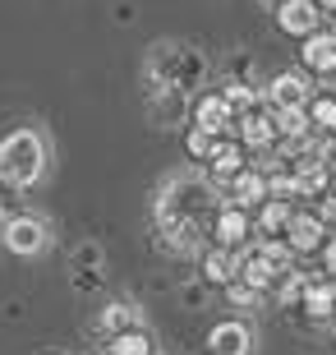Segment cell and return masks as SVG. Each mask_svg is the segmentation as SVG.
Returning a JSON list of instances; mask_svg holds the SVG:
<instances>
[{
  "mask_svg": "<svg viewBox=\"0 0 336 355\" xmlns=\"http://www.w3.org/2000/svg\"><path fill=\"white\" fill-rule=\"evenodd\" d=\"M221 184L212 175H175L166 180V189L157 194V226L161 222H189V226H207L217 222V212L226 203H217Z\"/></svg>",
  "mask_w": 336,
  "mask_h": 355,
  "instance_id": "1",
  "label": "cell"
},
{
  "mask_svg": "<svg viewBox=\"0 0 336 355\" xmlns=\"http://www.w3.org/2000/svg\"><path fill=\"white\" fill-rule=\"evenodd\" d=\"M207 79V60L203 51L184 46V42H157L148 51V65H143V83H157V88H170V92H189L203 88Z\"/></svg>",
  "mask_w": 336,
  "mask_h": 355,
  "instance_id": "2",
  "label": "cell"
},
{
  "mask_svg": "<svg viewBox=\"0 0 336 355\" xmlns=\"http://www.w3.org/2000/svg\"><path fill=\"white\" fill-rule=\"evenodd\" d=\"M46 162H51L46 139H42V130H33V125H24V130H14V134L0 139V180L14 184V189H33V184L46 175Z\"/></svg>",
  "mask_w": 336,
  "mask_h": 355,
  "instance_id": "3",
  "label": "cell"
},
{
  "mask_svg": "<svg viewBox=\"0 0 336 355\" xmlns=\"http://www.w3.org/2000/svg\"><path fill=\"white\" fill-rule=\"evenodd\" d=\"M5 250L19 254V259H33V254L46 250V240H51V226L42 222V217H33V212H19V217H10L5 222Z\"/></svg>",
  "mask_w": 336,
  "mask_h": 355,
  "instance_id": "4",
  "label": "cell"
},
{
  "mask_svg": "<svg viewBox=\"0 0 336 355\" xmlns=\"http://www.w3.org/2000/svg\"><path fill=\"white\" fill-rule=\"evenodd\" d=\"M267 102H272V111H309L313 83L304 74H276L267 88Z\"/></svg>",
  "mask_w": 336,
  "mask_h": 355,
  "instance_id": "5",
  "label": "cell"
},
{
  "mask_svg": "<svg viewBox=\"0 0 336 355\" xmlns=\"http://www.w3.org/2000/svg\"><path fill=\"white\" fill-rule=\"evenodd\" d=\"M276 24L285 33H295V37H313L318 24H323V10H318V0H281L276 5Z\"/></svg>",
  "mask_w": 336,
  "mask_h": 355,
  "instance_id": "6",
  "label": "cell"
},
{
  "mask_svg": "<svg viewBox=\"0 0 336 355\" xmlns=\"http://www.w3.org/2000/svg\"><path fill=\"white\" fill-rule=\"evenodd\" d=\"M194 125L221 139V134L231 130V125H240V120H235V111L226 106V97H221V92H207V97H198V102H194Z\"/></svg>",
  "mask_w": 336,
  "mask_h": 355,
  "instance_id": "7",
  "label": "cell"
},
{
  "mask_svg": "<svg viewBox=\"0 0 336 355\" xmlns=\"http://www.w3.org/2000/svg\"><path fill=\"white\" fill-rule=\"evenodd\" d=\"M207 346H212V355H249L254 332H249V323H240V318H226V323H217V328L207 332Z\"/></svg>",
  "mask_w": 336,
  "mask_h": 355,
  "instance_id": "8",
  "label": "cell"
},
{
  "mask_svg": "<svg viewBox=\"0 0 336 355\" xmlns=\"http://www.w3.org/2000/svg\"><path fill=\"white\" fill-rule=\"evenodd\" d=\"M323 217H313V212H295V217H290V226H285V245H290V250L295 254H313V250H323Z\"/></svg>",
  "mask_w": 336,
  "mask_h": 355,
  "instance_id": "9",
  "label": "cell"
},
{
  "mask_svg": "<svg viewBox=\"0 0 336 355\" xmlns=\"http://www.w3.org/2000/svg\"><path fill=\"white\" fill-rule=\"evenodd\" d=\"M97 328H102L106 337H130V332H148V323H143V314L134 304H106L102 318H97Z\"/></svg>",
  "mask_w": 336,
  "mask_h": 355,
  "instance_id": "10",
  "label": "cell"
},
{
  "mask_svg": "<svg viewBox=\"0 0 336 355\" xmlns=\"http://www.w3.org/2000/svg\"><path fill=\"white\" fill-rule=\"evenodd\" d=\"M212 231H217V245H221V250H235V245L249 236V212H245V208H235V203H226V208L217 212Z\"/></svg>",
  "mask_w": 336,
  "mask_h": 355,
  "instance_id": "11",
  "label": "cell"
},
{
  "mask_svg": "<svg viewBox=\"0 0 336 355\" xmlns=\"http://www.w3.org/2000/svg\"><path fill=\"white\" fill-rule=\"evenodd\" d=\"M267 175H263V171H249V166H245V171H240V175H235V180H231V203H235V208H254V203H267Z\"/></svg>",
  "mask_w": 336,
  "mask_h": 355,
  "instance_id": "12",
  "label": "cell"
},
{
  "mask_svg": "<svg viewBox=\"0 0 336 355\" xmlns=\"http://www.w3.org/2000/svg\"><path fill=\"white\" fill-rule=\"evenodd\" d=\"M304 65L318 69V74H336V33H313L304 37Z\"/></svg>",
  "mask_w": 336,
  "mask_h": 355,
  "instance_id": "13",
  "label": "cell"
},
{
  "mask_svg": "<svg viewBox=\"0 0 336 355\" xmlns=\"http://www.w3.org/2000/svg\"><path fill=\"white\" fill-rule=\"evenodd\" d=\"M203 277L212 282V286H231L235 277H240V254H231V250H207L203 254Z\"/></svg>",
  "mask_w": 336,
  "mask_h": 355,
  "instance_id": "14",
  "label": "cell"
},
{
  "mask_svg": "<svg viewBox=\"0 0 336 355\" xmlns=\"http://www.w3.org/2000/svg\"><path fill=\"white\" fill-rule=\"evenodd\" d=\"M240 139H245L249 148H258V153H267L272 144H276V116H245L240 120Z\"/></svg>",
  "mask_w": 336,
  "mask_h": 355,
  "instance_id": "15",
  "label": "cell"
},
{
  "mask_svg": "<svg viewBox=\"0 0 336 355\" xmlns=\"http://www.w3.org/2000/svg\"><path fill=\"white\" fill-rule=\"evenodd\" d=\"M240 171H245V148L221 139L217 153H212V180H217V184H221V180H235Z\"/></svg>",
  "mask_w": 336,
  "mask_h": 355,
  "instance_id": "16",
  "label": "cell"
},
{
  "mask_svg": "<svg viewBox=\"0 0 336 355\" xmlns=\"http://www.w3.org/2000/svg\"><path fill=\"white\" fill-rule=\"evenodd\" d=\"M276 277H281V272H276V268H272L258 250H254V254H240V282H249L254 291H267Z\"/></svg>",
  "mask_w": 336,
  "mask_h": 355,
  "instance_id": "17",
  "label": "cell"
},
{
  "mask_svg": "<svg viewBox=\"0 0 336 355\" xmlns=\"http://www.w3.org/2000/svg\"><path fill=\"white\" fill-rule=\"evenodd\" d=\"M304 309H309V318H327L336 309V286L332 282H309V291H304Z\"/></svg>",
  "mask_w": 336,
  "mask_h": 355,
  "instance_id": "18",
  "label": "cell"
},
{
  "mask_svg": "<svg viewBox=\"0 0 336 355\" xmlns=\"http://www.w3.org/2000/svg\"><path fill=\"white\" fill-rule=\"evenodd\" d=\"M290 217H295V212H290V203L267 198V203H263V212H258V231H263V236H276V231H285V226H290Z\"/></svg>",
  "mask_w": 336,
  "mask_h": 355,
  "instance_id": "19",
  "label": "cell"
},
{
  "mask_svg": "<svg viewBox=\"0 0 336 355\" xmlns=\"http://www.w3.org/2000/svg\"><path fill=\"white\" fill-rule=\"evenodd\" d=\"M309 111H276V134H281L285 144H299V139H309Z\"/></svg>",
  "mask_w": 336,
  "mask_h": 355,
  "instance_id": "20",
  "label": "cell"
},
{
  "mask_svg": "<svg viewBox=\"0 0 336 355\" xmlns=\"http://www.w3.org/2000/svg\"><path fill=\"white\" fill-rule=\"evenodd\" d=\"M226 106L235 111V120H245V116H254V106H258V92L249 88V83H226Z\"/></svg>",
  "mask_w": 336,
  "mask_h": 355,
  "instance_id": "21",
  "label": "cell"
},
{
  "mask_svg": "<svg viewBox=\"0 0 336 355\" xmlns=\"http://www.w3.org/2000/svg\"><path fill=\"white\" fill-rule=\"evenodd\" d=\"M111 355H152V337L148 332H130V337H111L106 346Z\"/></svg>",
  "mask_w": 336,
  "mask_h": 355,
  "instance_id": "22",
  "label": "cell"
},
{
  "mask_svg": "<svg viewBox=\"0 0 336 355\" xmlns=\"http://www.w3.org/2000/svg\"><path fill=\"white\" fill-rule=\"evenodd\" d=\"M258 254H263V259H267V263L272 268H276V272H295V268H290V254H295V250H290V245H285V240H263V245H258Z\"/></svg>",
  "mask_w": 336,
  "mask_h": 355,
  "instance_id": "23",
  "label": "cell"
},
{
  "mask_svg": "<svg viewBox=\"0 0 336 355\" xmlns=\"http://www.w3.org/2000/svg\"><path fill=\"white\" fill-rule=\"evenodd\" d=\"M309 120L318 125V130L336 134V97H313L309 102Z\"/></svg>",
  "mask_w": 336,
  "mask_h": 355,
  "instance_id": "24",
  "label": "cell"
},
{
  "mask_svg": "<svg viewBox=\"0 0 336 355\" xmlns=\"http://www.w3.org/2000/svg\"><path fill=\"white\" fill-rule=\"evenodd\" d=\"M217 144H221L217 134H207V130H198V125H194V130H189V153H194V157L212 162V153H217Z\"/></svg>",
  "mask_w": 336,
  "mask_h": 355,
  "instance_id": "25",
  "label": "cell"
},
{
  "mask_svg": "<svg viewBox=\"0 0 336 355\" xmlns=\"http://www.w3.org/2000/svg\"><path fill=\"white\" fill-rule=\"evenodd\" d=\"M304 291H309V277H304V272H285V282H281V300L285 304L304 300Z\"/></svg>",
  "mask_w": 336,
  "mask_h": 355,
  "instance_id": "26",
  "label": "cell"
},
{
  "mask_svg": "<svg viewBox=\"0 0 336 355\" xmlns=\"http://www.w3.org/2000/svg\"><path fill=\"white\" fill-rule=\"evenodd\" d=\"M78 263H102V254H97V245H83V250H78ZM78 286L88 291V286H97V282H92V272H83V282H78Z\"/></svg>",
  "mask_w": 336,
  "mask_h": 355,
  "instance_id": "27",
  "label": "cell"
},
{
  "mask_svg": "<svg viewBox=\"0 0 336 355\" xmlns=\"http://www.w3.org/2000/svg\"><path fill=\"white\" fill-rule=\"evenodd\" d=\"M226 291H231V300H235V304H254V300H258V291L249 286V282H240V277H235Z\"/></svg>",
  "mask_w": 336,
  "mask_h": 355,
  "instance_id": "28",
  "label": "cell"
},
{
  "mask_svg": "<svg viewBox=\"0 0 336 355\" xmlns=\"http://www.w3.org/2000/svg\"><path fill=\"white\" fill-rule=\"evenodd\" d=\"M318 217H323V226H336V194H327V198H323Z\"/></svg>",
  "mask_w": 336,
  "mask_h": 355,
  "instance_id": "29",
  "label": "cell"
},
{
  "mask_svg": "<svg viewBox=\"0 0 336 355\" xmlns=\"http://www.w3.org/2000/svg\"><path fill=\"white\" fill-rule=\"evenodd\" d=\"M323 166H327V171L336 175V134H332V139L323 144Z\"/></svg>",
  "mask_w": 336,
  "mask_h": 355,
  "instance_id": "30",
  "label": "cell"
},
{
  "mask_svg": "<svg viewBox=\"0 0 336 355\" xmlns=\"http://www.w3.org/2000/svg\"><path fill=\"white\" fill-rule=\"evenodd\" d=\"M323 263H327V272H336V240L323 245Z\"/></svg>",
  "mask_w": 336,
  "mask_h": 355,
  "instance_id": "31",
  "label": "cell"
},
{
  "mask_svg": "<svg viewBox=\"0 0 336 355\" xmlns=\"http://www.w3.org/2000/svg\"><path fill=\"white\" fill-rule=\"evenodd\" d=\"M318 10H327V14H336V0H318Z\"/></svg>",
  "mask_w": 336,
  "mask_h": 355,
  "instance_id": "32",
  "label": "cell"
},
{
  "mask_svg": "<svg viewBox=\"0 0 336 355\" xmlns=\"http://www.w3.org/2000/svg\"><path fill=\"white\" fill-rule=\"evenodd\" d=\"M0 236H5V222H0Z\"/></svg>",
  "mask_w": 336,
  "mask_h": 355,
  "instance_id": "33",
  "label": "cell"
},
{
  "mask_svg": "<svg viewBox=\"0 0 336 355\" xmlns=\"http://www.w3.org/2000/svg\"><path fill=\"white\" fill-rule=\"evenodd\" d=\"M332 194H336V189H332Z\"/></svg>",
  "mask_w": 336,
  "mask_h": 355,
  "instance_id": "34",
  "label": "cell"
},
{
  "mask_svg": "<svg viewBox=\"0 0 336 355\" xmlns=\"http://www.w3.org/2000/svg\"><path fill=\"white\" fill-rule=\"evenodd\" d=\"M332 33H336V28H332Z\"/></svg>",
  "mask_w": 336,
  "mask_h": 355,
  "instance_id": "35",
  "label": "cell"
}]
</instances>
